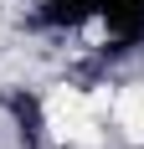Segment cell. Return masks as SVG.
I'll list each match as a JSON object with an SVG mask.
<instances>
[{
	"label": "cell",
	"mask_w": 144,
	"mask_h": 149,
	"mask_svg": "<svg viewBox=\"0 0 144 149\" xmlns=\"http://www.w3.org/2000/svg\"><path fill=\"white\" fill-rule=\"evenodd\" d=\"M46 123H52V134L67 139V144H93L98 139V113L87 103L77 88H57L46 98Z\"/></svg>",
	"instance_id": "1"
},
{
	"label": "cell",
	"mask_w": 144,
	"mask_h": 149,
	"mask_svg": "<svg viewBox=\"0 0 144 149\" xmlns=\"http://www.w3.org/2000/svg\"><path fill=\"white\" fill-rule=\"evenodd\" d=\"M113 118H118V129L134 139V144H144V82H134V88H124L113 98Z\"/></svg>",
	"instance_id": "2"
}]
</instances>
